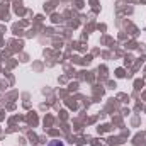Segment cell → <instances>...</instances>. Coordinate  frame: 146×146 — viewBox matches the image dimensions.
<instances>
[{
    "label": "cell",
    "mask_w": 146,
    "mask_h": 146,
    "mask_svg": "<svg viewBox=\"0 0 146 146\" xmlns=\"http://www.w3.org/2000/svg\"><path fill=\"white\" fill-rule=\"evenodd\" d=\"M48 146H63V143H60V141H51Z\"/></svg>",
    "instance_id": "obj_1"
}]
</instances>
